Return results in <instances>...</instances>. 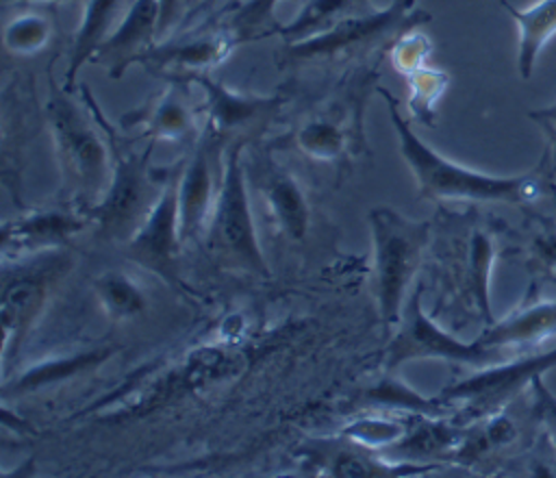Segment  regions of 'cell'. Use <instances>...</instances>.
<instances>
[{
  "instance_id": "obj_1",
  "label": "cell",
  "mask_w": 556,
  "mask_h": 478,
  "mask_svg": "<svg viewBox=\"0 0 556 478\" xmlns=\"http://www.w3.org/2000/svg\"><path fill=\"white\" fill-rule=\"evenodd\" d=\"M376 91L387 102L397 137V150L413 174L421 198L439 202H497L519 209L556 202V176L543 154L532 169L515 176H497L467 167L437 152L413 130L410 122L400 113V100L391 89L376 87Z\"/></svg>"
},
{
  "instance_id": "obj_2",
  "label": "cell",
  "mask_w": 556,
  "mask_h": 478,
  "mask_svg": "<svg viewBox=\"0 0 556 478\" xmlns=\"http://www.w3.org/2000/svg\"><path fill=\"white\" fill-rule=\"evenodd\" d=\"M46 120L72 206L89 211L102 198L113 167L111 141L96 113L89 87L83 85L80 100H76L74 91L50 78Z\"/></svg>"
},
{
  "instance_id": "obj_3",
  "label": "cell",
  "mask_w": 556,
  "mask_h": 478,
  "mask_svg": "<svg viewBox=\"0 0 556 478\" xmlns=\"http://www.w3.org/2000/svg\"><path fill=\"white\" fill-rule=\"evenodd\" d=\"M432 20L417 0H391L384 9H374L348 17L330 30L298 43H282L276 59L285 65H330L348 59H363L391 50V46Z\"/></svg>"
},
{
  "instance_id": "obj_4",
  "label": "cell",
  "mask_w": 556,
  "mask_h": 478,
  "mask_svg": "<svg viewBox=\"0 0 556 478\" xmlns=\"http://www.w3.org/2000/svg\"><path fill=\"white\" fill-rule=\"evenodd\" d=\"M93 106L111 141L113 167L102 198L87 213L91 217V228L100 239L124 246L156 204L169 169L154 172L150 167L152 146L146 150L124 146L119 141V130L102 117L96 100Z\"/></svg>"
},
{
  "instance_id": "obj_5",
  "label": "cell",
  "mask_w": 556,
  "mask_h": 478,
  "mask_svg": "<svg viewBox=\"0 0 556 478\" xmlns=\"http://www.w3.org/2000/svg\"><path fill=\"white\" fill-rule=\"evenodd\" d=\"M374 246V289L382 326L391 332L410 295V285L432 239V224L410 219L393 206L378 204L367 213Z\"/></svg>"
},
{
  "instance_id": "obj_6",
  "label": "cell",
  "mask_w": 556,
  "mask_h": 478,
  "mask_svg": "<svg viewBox=\"0 0 556 478\" xmlns=\"http://www.w3.org/2000/svg\"><path fill=\"white\" fill-rule=\"evenodd\" d=\"M245 146L248 141H230L226 148L222 189L202 239L208 254L222 267L245 276L269 278L271 269L256 235L248 193Z\"/></svg>"
},
{
  "instance_id": "obj_7",
  "label": "cell",
  "mask_w": 556,
  "mask_h": 478,
  "mask_svg": "<svg viewBox=\"0 0 556 478\" xmlns=\"http://www.w3.org/2000/svg\"><path fill=\"white\" fill-rule=\"evenodd\" d=\"M67 269H72V259L65 248L4 261L0 293L2 378L11 372V363L22 352V345Z\"/></svg>"
},
{
  "instance_id": "obj_8",
  "label": "cell",
  "mask_w": 556,
  "mask_h": 478,
  "mask_svg": "<svg viewBox=\"0 0 556 478\" xmlns=\"http://www.w3.org/2000/svg\"><path fill=\"white\" fill-rule=\"evenodd\" d=\"M502 230L504 224H497L469 206L452 219L450 237L445 241V261L456 302L467 315L482 324V328L495 322L489 282L495 256L502 250Z\"/></svg>"
},
{
  "instance_id": "obj_9",
  "label": "cell",
  "mask_w": 556,
  "mask_h": 478,
  "mask_svg": "<svg viewBox=\"0 0 556 478\" xmlns=\"http://www.w3.org/2000/svg\"><path fill=\"white\" fill-rule=\"evenodd\" d=\"M421 293L424 287L417 282L402 309L397 326L393 328V339L384 350V365L389 372L419 358H439L480 369L519 354L517 350L484 345L478 339L460 341L424 311Z\"/></svg>"
},
{
  "instance_id": "obj_10",
  "label": "cell",
  "mask_w": 556,
  "mask_h": 478,
  "mask_svg": "<svg viewBox=\"0 0 556 478\" xmlns=\"http://www.w3.org/2000/svg\"><path fill=\"white\" fill-rule=\"evenodd\" d=\"M552 367H556V345L541 352H519L502 363L473 369L467 378L445 387L439 398L450 408L460 404L454 419L465 426L515 402L530 389L534 376Z\"/></svg>"
},
{
  "instance_id": "obj_11",
  "label": "cell",
  "mask_w": 556,
  "mask_h": 478,
  "mask_svg": "<svg viewBox=\"0 0 556 478\" xmlns=\"http://www.w3.org/2000/svg\"><path fill=\"white\" fill-rule=\"evenodd\" d=\"M202 91V113L204 124L230 141H252L261 135L282 111L287 102V91L256 93L235 89L211 72H200L189 78Z\"/></svg>"
},
{
  "instance_id": "obj_12",
  "label": "cell",
  "mask_w": 556,
  "mask_h": 478,
  "mask_svg": "<svg viewBox=\"0 0 556 478\" xmlns=\"http://www.w3.org/2000/svg\"><path fill=\"white\" fill-rule=\"evenodd\" d=\"M228 141L204 124L202 135L180 161L178 174V211L182 243H195L204 237L215 209L226 159Z\"/></svg>"
},
{
  "instance_id": "obj_13",
  "label": "cell",
  "mask_w": 556,
  "mask_h": 478,
  "mask_svg": "<svg viewBox=\"0 0 556 478\" xmlns=\"http://www.w3.org/2000/svg\"><path fill=\"white\" fill-rule=\"evenodd\" d=\"M178 174L180 161L169 167L156 204L124 243V252L135 265L159 276L172 287L180 285V250L185 248L180 237Z\"/></svg>"
},
{
  "instance_id": "obj_14",
  "label": "cell",
  "mask_w": 556,
  "mask_h": 478,
  "mask_svg": "<svg viewBox=\"0 0 556 478\" xmlns=\"http://www.w3.org/2000/svg\"><path fill=\"white\" fill-rule=\"evenodd\" d=\"M239 43L237 33L226 22L195 28L187 26L159 41L141 59V65L159 76L189 80L193 74L211 72L228 61Z\"/></svg>"
},
{
  "instance_id": "obj_15",
  "label": "cell",
  "mask_w": 556,
  "mask_h": 478,
  "mask_svg": "<svg viewBox=\"0 0 556 478\" xmlns=\"http://www.w3.org/2000/svg\"><path fill=\"white\" fill-rule=\"evenodd\" d=\"M245 172L248 180L261 191L276 230L291 243L304 241L313 226V204L300 178L269 154L245 161Z\"/></svg>"
},
{
  "instance_id": "obj_16",
  "label": "cell",
  "mask_w": 556,
  "mask_h": 478,
  "mask_svg": "<svg viewBox=\"0 0 556 478\" xmlns=\"http://www.w3.org/2000/svg\"><path fill=\"white\" fill-rule=\"evenodd\" d=\"M189 80L169 78L165 89L148 100L143 106L128 111L119 120V128H141L150 141H165L176 146H193L202 135L200 111L191 102Z\"/></svg>"
},
{
  "instance_id": "obj_17",
  "label": "cell",
  "mask_w": 556,
  "mask_h": 478,
  "mask_svg": "<svg viewBox=\"0 0 556 478\" xmlns=\"http://www.w3.org/2000/svg\"><path fill=\"white\" fill-rule=\"evenodd\" d=\"M85 228H91V217L78 206L33 209L28 213L4 219L2 259L13 261L39 252L63 250L72 237Z\"/></svg>"
},
{
  "instance_id": "obj_18",
  "label": "cell",
  "mask_w": 556,
  "mask_h": 478,
  "mask_svg": "<svg viewBox=\"0 0 556 478\" xmlns=\"http://www.w3.org/2000/svg\"><path fill=\"white\" fill-rule=\"evenodd\" d=\"M363 100L345 109V100H334L328 109L311 113L293 133V143L313 161L332 163L363 150Z\"/></svg>"
},
{
  "instance_id": "obj_19",
  "label": "cell",
  "mask_w": 556,
  "mask_h": 478,
  "mask_svg": "<svg viewBox=\"0 0 556 478\" xmlns=\"http://www.w3.org/2000/svg\"><path fill=\"white\" fill-rule=\"evenodd\" d=\"M517 228L504 226L502 250L517 259L530 276V289L556 287V204L528 206Z\"/></svg>"
},
{
  "instance_id": "obj_20",
  "label": "cell",
  "mask_w": 556,
  "mask_h": 478,
  "mask_svg": "<svg viewBox=\"0 0 556 478\" xmlns=\"http://www.w3.org/2000/svg\"><path fill=\"white\" fill-rule=\"evenodd\" d=\"M159 0H132L111 35L100 43L93 63L102 65L106 74L117 80L128 67L159 43Z\"/></svg>"
},
{
  "instance_id": "obj_21",
  "label": "cell",
  "mask_w": 556,
  "mask_h": 478,
  "mask_svg": "<svg viewBox=\"0 0 556 478\" xmlns=\"http://www.w3.org/2000/svg\"><path fill=\"white\" fill-rule=\"evenodd\" d=\"M556 335V298H543L541 291H526L523 300L502 319L484 326L478 341L491 348L517 352L536 350Z\"/></svg>"
},
{
  "instance_id": "obj_22",
  "label": "cell",
  "mask_w": 556,
  "mask_h": 478,
  "mask_svg": "<svg viewBox=\"0 0 556 478\" xmlns=\"http://www.w3.org/2000/svg\"><path fill=\"white\" fill-rule=\"evenodd\" d=\"M130 2L132 0H85L83 15L74 30L67 50V65L63 72V87L67 91H76L78 72L85 63L93 61L96 50L117 26Z\"/></svg>"
},
{
  "instance_id": "obj_23",
  "label": "cell",
  "mask_w": 556,
  "mask_h": 478,
  "mask_svg": "<svg viewBox=\"0 0 556 478\" xmlns=\"http://www.w3.org/2000/svg\"><path fill=\"white\" fill-rule=\"evenodd\" d=\"M497 2L517 26V72L523 80H528L534 72L539 54L556 35V0H536L526 9L515 7L510 0Z\"/></svg>"
},
{
  "instance_id": "obj_24",
  "label": "cell",
  "mask_w": 556,
  "mask_h": 478,
  "mask_svg": "<svg viewBox=\"0 0 556 478\" xmlns=\"http://www.w3.org/2000/svg\"><path fill=\"white\" fill-rule=\"evenodd\" d=\"M109 356H111V348H89V350H78L72 354H61V356L41 361V363L33 365L30 369H24L13 380L11 378L2 380V398L7 400L9 395L30 393L41 387H50V385L63 382L67 378L80 376L85 372H93Z\"/></svg>"
},
{
  "instance_id": "obj_25",
  "label": "cell",
  "mask_w": 556,
  "mask_h": 478,
  "mask_svg": "<svg viewBox=\"0 0 556 478\" xmlns=\"http://www.w3.org/2000/svg\"><path fill=\"white\" fill-rule=\"evenodd\" d=\"M374 9L376 7L371 4V0H302L298 15L291 22L280 24L276 37L282 43H298L330 30L332 26H337L348 17H354Z\"/></svg>"
},
{
  "instance_id": "obj_26",
  "label": "cell",
  "mask_w": 556,
  "mask_h": 478,
  "mask_svg": "<svg viewBox=\"0 0 556 478\" xmlns=\"http://www.w3.org/2000/svg\"><path fill=\"white\" fill-rule=\"evenodd\" d=\"M93 291L104 313L113 319H130L146 309V293L137 280L119 269H106L93 278Z\"/></svg>"
},
{
  "instance_id": "obj_27",
  "label": "cell",
  "mask_w": 556,
  "mask_h": 478,
  "mask_svg": "<svg viewBox=\"0 0 556 478\" xmlns=\"http://www.w3.org/2000/svg\"><path fill=\"white\" fill-rule=\"evenodd\" d=\"M52 39V22L41 11H22L4 24L2 43L13 56L41 52Z\"/></svg>"
},
{
  "instance_id": "obj_28",
  "label": "cell",
  "mask_w": 556,
  "mask_h": 478,
  "mask_svg": "<svg viewBox=\"0 0 556 478\" xmlns=\"http://www.w3.org/2000/svg\"><path fill=\"white\" fill-rule=\"evenodd\" d=\"M280 2L285 0H241L226 13L224 22L237 33L241 43L276 35L280 28V22L276 20Z\"/></svg>"
},
{
  "instance_id": "obj_29",
  "label": "cell",
  "mask_w": 556,
  "mask_h": 478,
  "mask_svg": "<svg viewBox=\"0 0 556 478\" xmlns=\"http://www.w3.org/2000/svg\"><path fill=\"white\" fill-rule=\"evenodd\" d=\"M408 78V109L413 111V117L426 126H432L434 122V109L441 100L450 78L445 72L434 70L430 65H421L406 74Z\"/></svg>"
},
{
  "instance_id": "obj_30",
  "label": "cell",
  "mask_w": 556,
  "mask_h": 478,
  "mask_svg": "<svg viewBox=\"0 0 556 478\" xmlns=\"http://www.w3.org/2000/svg\"><path fill=\"white\" fill-rule=\"evenodd\" d=\"M506 471L523 474V476H556V448H554V443L541 430L536 441L508 463Z\"/></svg>"
},
{
  "instance_id": "obj_31",
  "label": "cell",
  "mask_w": 556,
  "mask_h": 478,
  "mask_svg": "<svg viewBox=\"0 0 556 478\" xmlns=\"http://www.w3.org/2000/svg\"><path fill=\"white\" fill-rule=\"evenodd\" d=\"M345 437L354 439V443L380 445L397 441L402 437V426L389 419H361L352 428H345Z\"/></svg>"
},
{
  "instance_id": "obj_32",
  "label": "cell",
  "mask_w": 556,
  "mask_h": 478,
  "mask_svg": "<svg viewBox=\"0 0 556 478\" xmlns=\"http://www.w3.org/2000/svg\"><path fill=\"white\" fill-rule=\"evenodd\" d=\"M530 398L541 424V430L547 435V439L556 448V395L547 389L543 374L534 376L530 382Z\"/></svg>"
},
{
  "instance_id": "obj_33",
  "label": "cell",
  "mask_w": 556,
  "mask_h": 478,
  "mask_svg": "<svg viewBox=\"0 0 556 478\" xmlns=\"http://www.w3.org/2000/svg\"><path fill=\"white\" fill-rule=\"evenodd\" d=\"M159 41H163L187 26L193 11V0H159Z\"/></svg>"
},
{
  "instance_id": "obj_34",
  "label": "cell",
  "mask_w": 556,
  "mask_h": 478,
  "mask_svg": "<svg viewBox=\"0 0 556 478\" xmlns=\"http://www.w3.org/2000/svg\"><path fill=\"white\" fill-rule=\"evenodd\" d=\"M528 117L541 128L545 137V148L541 154L547 159L549 169L556 176V102H552L549 106L528 111Z\"/></svg>"
},
{
  "instance_id": "obj_35",
  "label": "cell",
  "mask_w": 556,
  "mask_h": 478,
  "mask_svg": "<svg viewBox=\"0 0 556 478\" xmlns=\"http://www.w3.org/2000/svg\"><path fill=\"white\" fill-rule=\"evenodd\" d=\"M222 0H193V11H191V17L200 15V13H208L215 4H219Z\"/></svg>"
},
{
  "instance_id": "obj_36",
  "label": "cell",
  "mask_w": 556,
  "mask_h": 478,
  "mask_svg": "<svg viewBox=\"0 0 556 478\" xmlns=\"http://www.w3.org/2000/svg\"><path fill=\"white\" fill-rule=\"evenodd\" d=\"M9 2H33V0H2V4H9ZM46 2H76V0H46Z\"/></svg>"
}]
</instances>
